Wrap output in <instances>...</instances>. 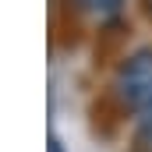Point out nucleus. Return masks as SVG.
<instances>
[{
	"mask_svg": "<svg viewBox=\"0 0 152 152\" xmlns=\"http://www.w3.org/2000/svg\"><path fill=\"white\" fill-rule=\"evenodd\" d=\"M113 92L127 110H152V50H138L134 57L124 60Z\"/></svg>",
	"mask_w": 152,
	"mask_h": 152,
	"instance_id": "1",
	"label": "nucleus"
},
{
	"mask_svg": "<svg viewBox=\"0 0 152 152\" xmlns=\"http://www.w3.org/2000/svg\"><path fill=\"white\" fill-rule=\"evenodd\" d=\"M78 11H92V14H99V18H110L120 11V0H71Z\"/></svg>",
	"mask_w": 152,
	"mask_h": 152,
	"instance_id": "2",
	"label": "nucleus"
},
{
	"mask_svg": "<svg viewBox=\"0 0 152 152\" xmlns=\"http://www.w3.org/2000/svg\"><path fill=\"white\" fill-rule=\"evenodd\" d=\"M46 152H64V145H60V138H57V134H50V138H46Z\"/></svg>",
	"mask_w": 152,
	"mask_h": 152,
	"instance_id": "3",
	"label": "nucleus"
}]
</instances>
